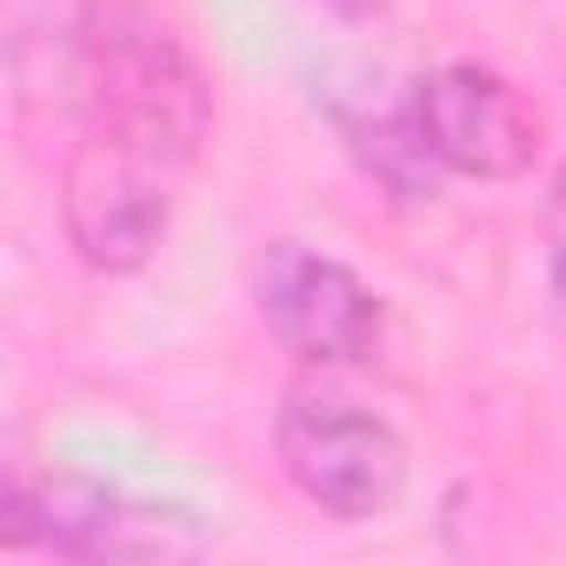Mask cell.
<instances>
[{"label": "cell", "mask_w": 566, "mask_h": 566, "mask_svg": "<svg viewBox=\"0 0 566 566\" xmlns=\"http://www.w3.org/2000/svg\"><path fill=\"white\" fill-rule=\"evenodd\" d=\"M61 227L94 273H140L213 140V81L147 0H94L67 81Z\"/></svg>", "instance_id": "cell-1"}, {"label": "cell", "mask_w": 566, "mask_h": 566, "mask_svg": "<svg viewBox=\"0 0 566 566\" xmlns=\"http://www.w3.org/2000/svg\"><path fill=\"white\" fill-rule=\"evenodd\" d=\"M0 546L61 559H187L207 533L174 500H140L94 473H41L14 460L0 486Z\"/></svg>", "instance_id": "cell-2"}, {"label": "cell", "mask_w": 566, "mask_h": 566, "mask_svg": "<svg viewBox=\"0 0 566 566\" xmlns=\"http://www.w3.org/2000/svg\"><path fill=\"white\" fill-rule=\"evenodd\" d=\"M273 447H280L287 480L301 486V500H314L334 520H380L407 486L400 433L327 380H294L280 394Z\"/></svg>", "instance_id": "cell-3"}, {"label": "cell", "mask_w": 566, "mask_h": 566, "mask_svg": "<svg viewBox=\"0 0 566 566\" xmlns=\"http://www.w3.org/2000/svg\"><path fill=\"white\" fill-rule=\"evenodd\" d=\"M253 301H260V321L280 340V354H294L301 367H321V374L327 367H360L387 340L380 294L347 260H334L321 247H301V240L266 247Z\"/></svg>", "instance_id": "cell-4"}, {"label": "cell", "mask_w": 566, "mask_h": 566, "mask_svg": "<svg viewBox=\"0 0 566 566\" xmlns=\"http://www.w3.org/2000/svg\"><path fill=\"white\" fill-rule=\"evenodd\" d=\"M407 120L440 174L460 180H520L539 160V107L480 61H447L413 81Z\"/></svg>", "instance_id": "cell-5"}, {"label": "cell", "mask_w": 566, "mask_h": 566, "mask_svg": "<svg viewBox=\"0 0 566 566\" xmlns=\"http://www.w3.org/2000/svg\"><path fill=\"white\" fill-rule=\"evenodd\" d=\"M0 14H8V67H14L21 120L67 114L74 48H81V28L94 14V0H0Z\"/></svg>", "instance_id": "cell-6"}, {"label": "cell", "mask_w": 566, "mask_h": 566, "mask_svg": "<svg viewBox=\"0 0 566 566\" xmlns=\"http://www.w3.org/2000/svg\"><path fill=\"white\" fill-rule=\"evenodd\" d=\"M546 287H553V314H559V327H566V180H559L553 227H546Z\"/></svg>", "instance_id": "cell-7"}, {"label": "cell", "mask_w": 566, "mask_h": 566, "mask_svg": "<svg viewBox=\"0 0 566 566\" xmlns=\"http://www.w3.org/2000/svg\"><path fill=\"white\" fill-rule=\"evenodd\" d=\"M314 8H327V14H340V21H367V14L387 8V0H314Z\"/></svg>", "instance_id": "cell-8"}]
</instances>
